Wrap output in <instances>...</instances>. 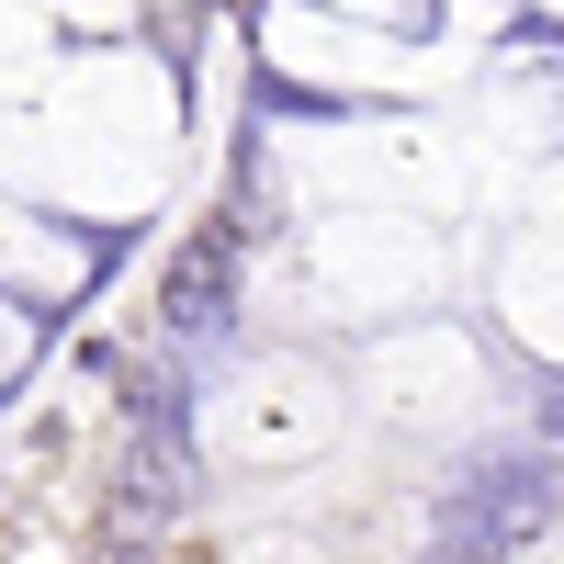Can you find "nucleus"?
Instances as JSON below:
<instances>
[{
  "mask_svg": "<svg viewBox=\"0 0 564 564\" xmlns=\"http://www.w3.org/2000/svg\"><path fill=\"white\" fill-rule=\"evenodd\" d=\"M238 260H249V215L226 204V215L193 226V249H181L170 282H159V327L170 339H215V327L238 316Z\"/></svg>",
  "mask_w": 564,
  "mask_h": 564,
  "instance_id": "obj_1",
  "label": "nucleus"
},
{
  "mask_svg": "<svg viewBox=\"0 0 564 564\" xmlns=\"http://www.w3.org/2000/svg\"><path fill=\"white\" fill-rule=\"evenodd\" d=\"M181 508H193V441H181V406L170 417L148 406V430H135V452H124V531L181 520Z\"/></svg>",
  "mask_w": 564,
  "mask_h": 564,
  "instance_id": "obj_2",
  "label": "nucleus"
}]
</instances>
